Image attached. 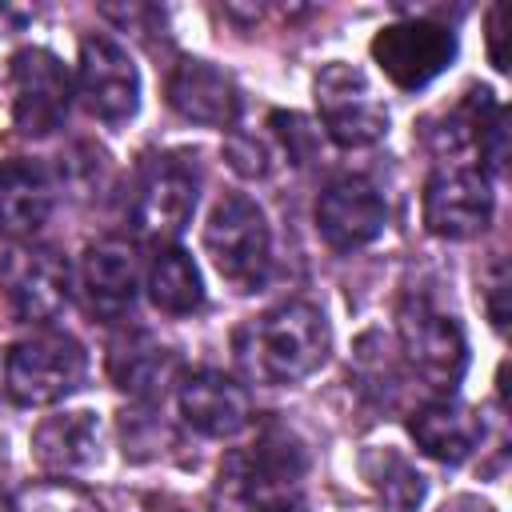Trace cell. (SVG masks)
Masks as SVG:
<instances>
[{"label":"cell","instance_id":"9a60e30c","mask_svg":"<svg viewBox=\"0 0 512 512\" xmlns=\"http://www.w3.org/2000/svg\"><path fill=\"white\" fill-rule=\"evenodd\" d=\"M168 104L204 128H228L240 116V92L232 76L208 60H180L168 76Z\"/></svg>","mask_w":512,"mask_h":512},{"label":"cell","instance_id":"3957f363","mask_svg":"<svg viewBox=\"0 0 512 512\" xmlns=\"http://www.w3.org/2000/svg\"><path fill=\"white\" fill-rule=\"evenodd\" d=\"M204 252L236 292L260 288L272 268V228L264 208L244 192H224L208 212Z\"/></svg>","mask_w":512,"mask_h":512},{"label":"cell","instance_id":"6da1fadb","mask_svg":"<svg viewBox=\"0 0 512 512\" xmlns=\"http://www.w3.org/2000/svg\"><path fill=\"white\" fill-rule=\"evenodd\" d=\"M236 364L256 384H296L312 376L332 352L328 316L308 300H284L252 320H244L232 336Z\"/></svg>","mask_w":512,"mask_h":512},{"label":"cell","instance_id":"d4e9b609","mask_svg":"<svg viewBox=\"0 0 512 512\" xmlns=\"http://www.w3.org/2000/svg\"><path fill=\"white\" fill-rule=\"evenodd\" d=\"M0 512H8V500H4V496H0Z\"/></svg>","mask_w":512,"mask_h":512},{"label":"cell","instance_id":"30bf717a","mask_svg":"<svg viewBox=\"0 0 512 512\" xmlns=\"http://www.w3.org/2000/svg\"><path fill=\"white\" fill-rule=\"evenodd\" d=\"M492 184L480 168L448 164L424 184V228L440 240H472L492 224Z\"/></svg>","mask_w":512,"mask_h":512},{"label":"cell","instance_id":"e0dca14e","mask_svg":"<svg viewBox=\"0 0 512 512\" xmlns=\"http://www.w3.org/2000/svg\"><path fill=\"white\" fill-rule=\"evenodd\" d=\"M408 432L416 440V448L440 464H464L480 440H484V424L480 416L460 404V400H428L412 412Z\"/></svg>","mask_w":512,"mask_h":512},{"label":"cell","instance_id":"d6986e66","mask_svg":"<svg viewBox=\"0 0 512 512\" xmlns=\"http://www.w3.org/2000/svg\"><path fill=\"white\" fill-rule=\"evenodd\" d=\"M108 376L120 392H128L136 400H156L168 388V380L176 376V352L164 348L152 332L132 328V332L112 340Z\"/></svg>","mask_w":512,"mask_h":512},{"label":"cell","instance_id":"4fadbf2b","mask_svg":"<svg viewBox=\"0 0 512 512\" xmlns=\"http://www.w3.org/2000/svg\"><path fill=\"white\" fill-rule=\"evenodd\" d=\"M176 400H180L184 424L196 428L200 436L224 440V436H236V432H244L252 424L248 388L236 376L220 372V368H200V372L184 376Z\"/></svg>","mask_w":512,"mask_h":512},{"label":"cell","instance_id":"8fae6325","mask_svg":"<svg viewBox=\"0 0 512 512\" xmlns=\"http://www.w3.org/2000/svg\"><path fill=\"white\" fill-rule=\"evenodd\" d=\"M72 80L56 52L20 48L12 56V120L24 136H48L64 124Z\"/></svg>","mask_w":512,"mask_h":512},{"label":"cell","instance_id":"603a6c76","mask_svg":"<svg viewBox=\"0 0 512 512\" xmlns=\"http://www.w3.org/2000/svg\"><path fill=\"white\" fill-rule=\"evenodd\" d=\"M488 56L504 72V8L500 4L488 12Z\"/></svg>","mask_w":512,"mask_h":512},{"label":"cell","instance_id":"5b68a950","mask_svg":"<svg viewBox=\"0 0 512 512\" xmlns=\"http://www.w3.org/2000/svg\"><path fill=\"white\" fill-rule=\"evenodd\" d=\"M316 112H320V124L328 132L332 144L340 148H368L376 140H384L388 132V104L380 100V92L372 88V80L344 64V60H332L320 68L316 84Z\"/></svg>","mask_w":512,"mask_h":512},{"label":"cell","instance_id":"7c38bea8","mask_svg":"<svg viewBox=\"0 0 512 512\" xmlns=\"http://www.w3.org/2000/svg\"><path fill=\"white\" fill-rule=\"evenodd\" d=\"M388 224V204L364 176H340L332 180L316 200V232L336 252L368 248Z\"/></svg>","mask_w":512,"mask_h":512},{"label":"cell","instance_id":"9c48e42d","mask_svg":"<svg viewBox=\"0 0 512 512\" xmlns=\"http://www.w3.org/2000/svg\"><path fill=\"white\" fill-rule=\"evenodd\" d=\"M76 92L84 108L104 124H124L140 108V72L112 36H84L76 60Z\"/></svg>","mask_w":512,"mask_h":512},{"label":"cell","instance_id":"cb8c5ba5","mask_svg":"<svg viewBox=\"0 0 512 512\" xmlns=\"http://www.w3.org/2000/svg\"><path fill=\"white\" fill-rule=\"evenodd\" d=\"M436 512H496L488 500H480V496H472V492H460V496H448Z\"/></svg>","mask_w":512,"mask_h":512},{"label":"cell","instance_id":"5bb4252c","mask_svg":"<svg viewBox=\"0 0 512 512\" xmlns=\"http://www.w3.org/2000/svg\"><path fill=\"white\" fill-rule=\"evenodd\" d=\"M136 256L124 240L108 236L88 244L84 260H80V288H84V304L96 320H124L136 304Z\"/></svg>","mask_w":512,"mask_h":512},{"label":"cell","instance_id":"277c9868","mask_svg":"<svg viewBox=\"0 0 512 512\" xmlns=\"http://www.w3.org/2000/svg\"><path fill=\"white\" fill-rule=\"evenodd\" d=\"M396 328H400L404 360L412 364V372L424 384H432L440 392H452L464 380L468 336H464V328L452 312L432 304L424 292H408L400 312H396Z\"/></svg>","mask_w":512,"mask_h":512},{"label":"cell","instance_id":"ac0fdd59","mask_svg":"<svg viewBox=\"0 0 512 512\" xmlns=\"http://www.w3.org/2000/svg\"><path fill=\"white\" fill-rule=\"evenodd\" d=\"M32 456L52 476H76L100 460V420L88 408L56 412L32 432Z\"/></svg>","mask_w":512,"mask_h":512},{"label":"cell","instance_id":"8992f818","mask_svg":"<svg viewBox=\"0 0 512 512\" xmlns=\"http://www.w3.org/2000/svg\"><path fill=\"white\" fill-rule=\"evenodd\" d=\"M196 192H200V176L184 156H152L132 196L136 236L152 240L156 248L172 244L196 212Z\"/></svg>","mask_w":512,"mask_h":512},{"label":"cell","instance_id":"ba28073f","mask_svg":"<svg viewBox=\"0 0 512 512\" xmlns=\"http://www.w3.org/2000/svg\"><path fill=\"white\" fill-rule=\"evenodd\" d=\"M372 60L396 88L416 92L456 60V32L436 20H396L372 36Z\"/></svg>","mask_w":512,"mask_h":512},{"label":"cell","instance_id":"7402d4cb","mask_svg":"<svg viewBox=\"0 0 512 512\" xmlns=\"http://www.w3.org/2000/svg\"><path fill=\"white\" fill-rule=\"evenodd\" d=\"M504 296H508V268H504V260H492V272L484 280V304H488V316L496 328H504V316H508Z\"/></svg>","mask_w":512,"mask_h":512},{"label":"cell","instance_id":"52a82bcc","mask_svg":"<svg viewBox=\"0 0 512 512\" xmlns=\"http://www.w3.org/2000/svg\"><path fill=\"white\" fill-rule=\"evenodd\" d=\"M0 288L24 324H48L68 308L72 272L48 244H16L0 260Z\"/></svg>","mask_w":512,"mask_h":512},{"label":"cell","instance_id":"44dd1931","mask_svg":"<svg viewBox=\"0 0 512 512\" xmlns=\"http://www.w3.org/2000/svg\"><path fill=\"white\" fill-rule=\"evenodd\" d=\"M364 480L376 488V496L392 508V512H416L424 504L428 480L416 472V464L408 456H400L396 448H368L364 460Z\"/></svg>","mask_w":512,"mask_h":512},{"label":"cell","instance_id":"7a4b0ae2","mask_svg":"<svg viewBox=\"0 0 512 512\" xmlns=\"http://www.w3.org/2000/svg\"><path fill=\"white\" fill-rule=\"evenodd\" d=\"M88 376V352L60 328H36L8 348L4 392L20 408H48L72 396Z\"/></svg>","mask_w":512,"mask_h":512},{"label":"cell","instance_id":"2e32d148","mask_svg":"<svg viewBox=\"0 0 512 512\" xmlns=\"http://www.w3.org/2000/svg\"><path fill=\"white\" fill-rule=\"evenodd\" d=\"M52 216V180L32 160L0 164V240L28 244Z\"/></svg>","mask_w":512,"mask_h":512},{"label":"cell","instance_id":"ffe728a7","mask_svg":"<svg viewBox=\"0 0 512 512\" xmlns=\"http://www.w3.org/2000/svg\"><path fill=\"white\" fill-rule=\"evenodd\" d=\"M148 300L168 316H188L204 304L200 268L184 248L164 244V248L152 252V260H148Z\"/></svg>","mask_w":512,"mask_h":512}]
</instances>
